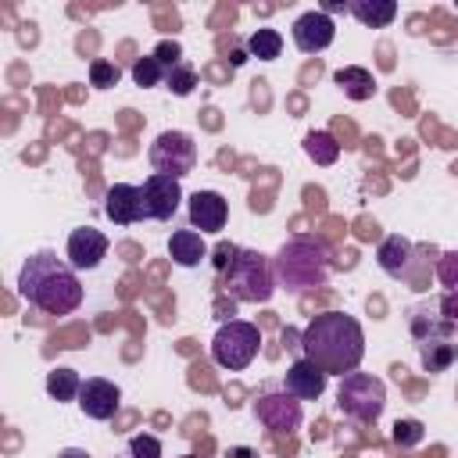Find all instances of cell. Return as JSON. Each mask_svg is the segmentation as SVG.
<instances>
[{
  "instance_id": "1f68e13d",
  "label": "cell",
  "mask_w": 458,
  "mask_h": 458,
  "mask_svg": "<svg viewBox=\"0 0 458 458\" xmlns=\"http://www.w3.org/2000/svg\"><path fill=\"white\" fill-rule=\"evenodd\" d=\"M444 318H447L451 326L458 322V293H447V297H444Z\"/></svg>"
},
{
  "instance_id": "4316f807",
  "label": "cell",
  "mask_w": 458,
  "mask_h": 458,
  "mask_svg": "<svg viewBox=\"0 0 458 458\" xmlns=\"http://www.w3.org/2000/svg\"><path fill=\"white\" fill-rule=\"evenodd\" d=\"M118 79H122V72H118V64H114V61L97 57V61L89 64V82H93L97 89H111V86H118Z\"/></svg>"
},
{
  "instance_id": "d6986e66",
  "label": "cell",
  "mask_w": 458,
  "mask_h": 458,
  "mask_svg": "<svg viewBox=\"0 0 458 458\" xmlns=\"http://www.w3.org/2000/svg\"><path fill=\"white\" fill-rule=\"evenodd\" d=\"M347 11L365 29H386L397 18V4L394 0H347Z\"/></svg>"
},
{
  "instance_id": "9a60e30c",
  "label": "cell",
  "mask_w": 458,
  "mask_h": 458,
  "mask_svg": "<svg viewBox=\"0 0 458 458\" xmlns=\"http://www.w3.org/2000/svg\"><path fill=\"white\" fill-rule=\"evenodd\" d=\"M326 372L315 365V361H308V358H297L290 369H286V379H283V386L297 397V401H315V397H322L326 394Z\"/></svg>"
},
{
  "instance_id": "4fadbf2b",
  "label": "cell",
  "mask_w": 458,
  "mask_h": 458,
  "mask_svg": "<svg viewBox=\"0 0 458 458\" xmlns=\"http://www.w3.org/2000/svg\"><path fill=\"white\" fill-rule=\"evenodd\" d=\"M104 215H107L114 225H136L140 218H147V208H143V186L114 182V186L104 193Z\"/></svg>"
},
{
  "instance_id": "44dd1931",
  "label": "cell",
  "mask_w": 458,
  "mask_h": 458,
  "mask_svg": "<svg viewBox=\"0 0 458 458\" xmlns=\"http://www.w3.org/2000/svg\"><path fill=\"white\" fill-rule=\"evenodd\" d=\"M79 390H82V379L75 369H50L47 372V394L54 401H79Z\"/></svg>"
},
{
  "instance_id": "e0dca14e",
  "label": "cell",
  "mask_w": 458,
  "mask_h": 458,
  "mask_svg": "<svg viewBox=\"0 0 458 458\" xmlns=\"http://www.w3.org/2000/svg\"><path fill=\"white\" fill-rule=\"evenodd\" d=\"M168 254H172L175 265L193 268V265H200L208 258V243H204V236L197 229H175L172 240H168Z\"/></svg>"
},
{
  "instance_id": "9c48e42d",
  "label": "cell",
  "mask_w": 458,
  "mask_h": 458,
  "mask_svg": "<svg viewBox=\"0 0 458 458\" xmlns=\"http://www.w3.org/2000/svg\"><path fill=\"white\" fill-rule=\"evenodd\" d=\"M179 200H182V186L179 179L172 175H147L143 179V208H147V218L154 222H168L175 211H179Z\"/></svg>"
},
{
  "instance_id": "2e32d148",
  "label": "cell",
  "mask_w": 458,
  "mask_h": 458,
  "mask_svg": "<svg viewBox=\"0 0 458 458\" xmlns=\"http://www.w3.org/2000/svg\"><path fill=\"white\" fill-rule=\"evenodd\" d=\"M411 258H415L411 240H404V236H397V233L386 236V240L376 247V261H379V268H383L386 276H408Z\"/></svg>"
},
{
  "instance_id": "52a82bcc",
  "label": "cell",
  "mask_w": 458,
  "mask_h": 458,
  "mask_svg": "<svg viewBox=\"0 0 458 458\" xmlns=\"http://www.w3.org/2000/svg\"><path fill=\"white\" fill-rule=\"evenodd\" d=\"M150 165L157 175H172V179H182L197 168V143L190 132H179V129H165L154 143H150Z\"/></svg>"
},
{
  "instance_id": "83f0119b",
  "label": "cell",
  "mask_w": 458,
  "mask_h": 458,
  "mask_svg": "<svg viewBox=\"0 0 458 458\" xmlns=\"http://www.w3.org/2000/svg\"><path fill=\"white\" fill-rule=\"evenodd\" d=\"M129 458H161V440L150 433H136L129 440Z\"/></svg>"
},
{
  "instance_id": "277c9868",
  "label": "cell",
  "mask_w": 458,
  "mask_h": 458,
  "mask_svg": "<svg viewBox=\"0 0 458 458\" xmlns=\"http://www.w3.org/2000/svg\"><path fill=\"white\" fill-rule=\"evenodd\" d=\"M222 286L233 301L243 304H268L276 293V276H272V261L261 250H247L240 247L236 261L222 272Z\"/></svg>"
},
{
  "instance_id": "f546056e",
  "label": "cell",
  "mask_w": 458,
  "mask_h": 458,
  "mask_svg": "<svg viewBox=\"0 0 458 458\" xmlns=\"http://www.w3.org/2000/svg\"><path fill=\"white\" fill-rule=\"evenodd\" d=\"M154 57H157L165 68H172V64H179V61H182V47H179L175 39H161V43L154 47Z\"/></svg>"
},
{
  "instance_id": "f1b7e54d",
  "label": "cell",
  "mask_w": 458,
  "mask_h": 458,
  "mask_svg": "<svg viewBox=\"0 0 458 458\" xmlns=\"http://www.w3.org/2000/svg\"><path fill=\"white\" fill-rule=\"evenodd\" d=\"M437 276H440V283H444L451 293H458V250L440 254V261H437Z\"/></svg>"
},
{
  "instance_id": "cb8c5ba5",
  "label": "cell",
  "mask_w": 458,
  "mask_h": 458,
  "mask_svg": "<svg viewBox=\"0 0 458 458\" xmlns=\"http://www.w3.org/2000/svg\"><path fill=\"white\" fill-rule=\"evenodd\" d=\"M165 75H168V68L154 57V54H147V57H136V64H132V82L140 86V89H150V86H161L165 82Z\"/></svg>"
},
{
  "instance_id": "d4e9b609",
  "label": "cell",
  "mask_w": 458,
  "mask_h": 458,
  "mask_svg": "<svg viewBox=\"0 0 458 458\" xmlns=\"http://www.w3.org/2000/svg\"><path fill=\"white\" fill-rule=\"evenodd\" d=\"M165 86H168L175 97H190V93H193V86H197V68H193V64L182 57L179 64H172V68H168Z\"/></svg>"
},
{
  "instance_id": "4dcf8cb0",
  "label": "cell",
  "mask_w": 458,
  "mask_h": 458,
  "mask_svg": "<svg viewBox=\"0 0 458 458\" xmlns=\"http://www.w3.org/2000/svg\"><path fill=\"white\" fill-rule=\"evenodd\" d=\"M236 254H240V247H236V243H218V247H215V258H211V261H215V272L222 276V272L236 261Z\"/></svg>"
},
{
  "instance_id": "30bf717a",
  "label": "cell",
  "mask_w": 458,
  "mask_h": 458,
  "mask_svg": "<svg viewBox=\"0 0 458 458\" xmlns=\"http://www.w3.org/2000/svg\"><path fill=\"white\" fill-rule=\"evenodd\" d=\"M107 236L100 233V229H93V225H79V229H72L68 233V265L75 268V272H89V268H97L104 258H107Z\"/></svg>"
},
{
  "instance_id": "8992f818",
  "label": "cell",
  "mask_w": 458,
  "mask_h": 458,
  "mask_svg": "<svg viewBox=\"0 0 458 458\" xmlns=\"http://www.w3.org/2000/svg\"><path fill=\"white\" fill-rule=\"evenodd\" d=\"M258 347H261V329L243 318L222 322L218 333L211 336V358H215V365H222L229 372L247 369L258 358Z\"/></svg>"
},
{
  "instance_id": "ac0fdd59",
  "label": "cell",
  "mask_w": 458,
  "mask_h": 458,
  "mask_svg": "<svg viewBox=\"0 0 458 458\" xmlns=\"http://www.w3.org/2000/svg\"><path fill=\"white\" fill-rule=\"evenodd\" d=\"M333 82L344 89V97L347 100H372L376 97V79H372V72L369 68H361V64H347V68H336L333 72Z\"/></svg>"
},
{
  "instance_id": "484cf974",
  "label": "cell",
  "mask_w": 458,
  "mask_h": 458,
  "mask_svg": "<svg viewBox=\"0 0 458 458\" xmlns=\"http://www.w3.org/2000/svg\"><path fill=\"white\" fill-rule=\"evenodd\" d=\"M422 437H426V426L419 419H397L390 429V440L397 447H415V444H422Z\"/></svg>"
},
{
  "instance_id": "603a6c76",
  "label": "cell",
  "mask_w": 458,
  "mask_h": 458,
  "mask_svg": "<svg viewBox=\"0 0 458 458\" xmlns=\"http://www.w3.org/2000/svg\"><path fill=\"white\" fill-rule=\"evenodd\" d=\"M419 354H422V365L429 372H444L458 358V347L451 340H426V344H419Z\"/></svg>"
},
{
  "instance_id": "3957f363",
  "label": "cell",
  "mask_w": 458,
  "mask_h": 458,
  "mask_svg": "<svg viewBox=\"0 0 458 458\" xmlns=\"http://www.w3.org/2000/svg\"><path fill=\"white\" fill-rule=\"evenodd\" d=\"M329 250L322 240L315 236H290L279 254L272 258V276H276V286L290 290V293H308L315 286H322L329 279Z\"/></svg>"
},
{
  "instance_id": "8fae6325",
  "label": "cell",
  "mask_w": 458,
  "mask_h": 458,
  "mask_svg": "<svg viewBox=\"0 0 458 458\" xmlns=\"http://www.w3.org/2000/svg\"><path fill=\"white\" fill-rule=\"evenodd\" d=\"M290 36H293V47H297L301 54H318V50H326V47L336 39V25H333L329 14H322V11L315 7V11H304V14L293 21Z\"/></svg>"
},
{
  "instance_id": "ba28073f",
  "label": "cell",
  "mask_w": 458,
  "mask_h": 458,
  "mask_svg": "<svg viewBox=\"0 0 458 458\" xmlns=\"http://www.w3.org/2000/svg\"><path fill=\"white\" fill-rule=\"evenodd\" d=\"M254 415H258V422H261L265 429H272V433H293V429L301 426V419H304L301 401H297L286 386H283V390L258 394V401H254Z\"/></svg>"
},
{
  "instance_id": "d6a6232c",
  "label": "cell",
  "mask_w": 458,
  "mask_h": 458,
  "mask_svg": "<svg viewBox=\"0 0 458 458\" xmlns=\"http://www.w3.org/2000/svg\"><path fill=\"white\" fill-rule=\"evenodd\" d=\"M225 458H258V451L254 447H229Z\"/></svg>"
},
{
  "instance_id": "5b68a950",
  "label": "cell",
  "mask_w": 458,
  "mask_h": 458,
  "mask_svg": "<svg viewBox=\"0 0 458 458\" xmlns=\"http://www.w3.org/2000/svg\"><path fill=\"white\" fill-rule=\"evenodd\" d=\"M336 408L354 422H376L386 408V386L372 372H347L336 386Z\"/></svg>"
},
{
  "instance_id": "7a4b0ae2",
  "label": "cell",
  "mask_w": 458,
  "mask_h": 458,
  "mask_svg": "<svg viewBox=\"0 0 458 458\" xmlns=\"http://www.w3.org/2000/svg\"><path fill=\"white\" fill-rule=\"evenodd\" d=\"M18 293L43 315H72L82 304L79 272L54 250H36L18 272Z\"/></svg>"
},
{
  "instance_id": "d590c367",
  "label": "cell",
  "mask_w": 458,
  "mask_h": 458,
  "mask_svg": "<svg viewBox=\"0 0 458 458\" xmlns=\"http://www.w3.org/2000/svg\"><path fill=\"white\" fill-rule=\"evenodd\" d=\"M175 458H197V454H175Z\"/></svg>"
},
{
  "instance_id": "836d02e7",
  "label": "cell",
  "mask_w": 458,
  "mask_h": 458,
  "mask_svg": "<svg viewBox=\"0 0 458 458\" xmlns=\"http://www.w3.org/2000/svg\"><path fill=\"white\" fill-rule=\"evenodd\" d=\"M57 458H93V454L82 447H64V451H57Z\"/></svg>"
},
{
  "instance_id": "7402d4cb",
  "label": "cell",
  "mask_w": 458,
  "mask_h": 458,
  "mask_svg": "<svg viewBox=\"0 0 458 458\" xmlns=\"http://www.w3.org/2000/svg\"><path fill=\"white\" fill-rule=\"evenodd\" d=\"M247 54L258 57V61H276L283 54V36L279 29H254L247 36Z\"/></svg>"
},
{
  "instance_id": "6da1fadb",
  "label": "cell",
  "mask_w": 458,
  "mask_h": 458,
  "mask_svg": "<svg viewBox=\"0 0 458 458\" xmlns=\"http://www.w3.org/2000/svg\"><path fill=\"white\" fill-rule=\"evenodd\" d=\"M301 358L315 361L326 376H347L358 372L365 358V333L354 315L344 311H322L315 315L301 333Z\"/></svg>"
},
{
  "instance_id": "ffe728a7",
  "label": "cell",
  "mask_w": 458,
  "mask_h": 458,
  "mask_svg": "<svg viewBox=\"0 0 458 458\" xmlns=\"http://www.w3.org/2000/svg\"><path fill=\"white\" fill-rule=\"evenodd\" d=\"M304 154H308L315 165L329 168V165H336V157H340V143H336L333 132H326V129H311V132L304 136Z\"/></svg>"
},
{
  "instance_id": "7c38bea8",
  "label": "cell",
  "mask_w": 458,
  "mask_h": 458,
  "mask_svg": "<svg viewBox=\"0 0 458 458\" xmlns=\"http://www.w3.org/2000/svg\"><path fill=\"white\" fill-rule=\"evenodd\" d=\"M186 211H190V229H197L200 236H204V233H222V229H225V218H229V204H225V197L215 193V190H197V193H190Z\"/></svg>"
},
{
  "instance_id": "e575fe53",
  "label": "cell",
  "mask_w": 458,
  "mask_h": 458,
  "mask_svg": "<svg viewBox=\"0 0 458 458\" xmlns=\"http://www.w3.org/2000/svg\"><path fill=\"white\" fill-rule=\"evenodd\" d=\"M318 11H322V14H333V11H347V4H344V0H326Z\"/></svg>"
},
{
  "instance_id": "5bb4252c",
  "label": "cell",
  "mask_w": 458,
  "mask_h": 458,
  "mask_svg": "<svg viewBox=\"0 0 458 458\" xmlns=\"http://www.w3.org/2000/svg\"><path fill=\"white\" fill-rule=\"evenodd\" d=\"M118 404H122V390H118L111 379H100V376L82 379V390H79V408H82V415H89V419H97V422H107V419H114Z\"/></svg>"
}]
</instances>
